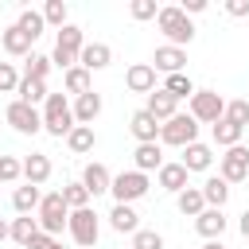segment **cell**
I'll use <instances>...</instances> for the list:
<instances>
[{
	"label": "cell",
	"instance_id": "cell-9",
	"mask_svg": "<svg viewBox=\"0 0 249 249\" xmlns=\"http://www.w3.org/2000/svg\"><path fill=\"white\" fill-rule=\"evenodd\" d=\"M218 175L226 183H241L249 179V148H226V156H218Z\"/></svg>",
	"mask_w": 249,
	"mask_h": 249
},
{
	"label": "cell",
	"instance_id": "cell-32",
	"mask_svg": "<svg viewBox=\"0 0 249 249\" xmlns=\"http://www.w3.org/2000/svg\"><path fill=\"white\" fill-rule=\"evenodd\" d=\"M19 101L23 105H39V101H47L51 93H47V82H35V78H19Z\"/></svg>",
	"mask_w": 249,
	"mask_h": 249
},
{
	"label": "cell",
	"instance_id": "cell-14",
	"mask_svg": "<svg viewBox=\"0 0 249 249\" xmlns=\"http://www.w3.org/2000/svg\"><path fill=\"white\" fill-rule=\"evenodd\" d=\"M195 230H198L206 241H218V237L226 233V214H222V210H214V206H206V210L195 218Z\"/></svg>",
	"mask_w": 249,
	"mask_h": 249
},
{
	"label": "cell",
	"instance_id": "cell-5",
	"mask_svg": "<svg viewBox=\"0 0 249 249\" xmlns=\"http://www.w3.org/2000/svg\"><path fill=\"white\" fill-rule=\"evenodd\" d=\"M70 222V206L62 202V191H54V195H43V202H39V230L43 233H62V226Z\"/></svg>",
	"mask_w": 249,
	"mask_h": 249
},
{
	"label": "cell",
	"instance_id": "cell-23",
	"mask_svg": "<svg viewBox=\"0 0 249 249\" xmlns=\"http://www.w3.org/2000/svg\"><path fill=\"white\" fill-rule=\"evenodd\" d=\"M93 144H97V132H93V124H74V132L66 136V148H70L74 156H86V152H93Z\"/></svg>",
	"mask_w": 249,
	"mask_h": 249
},
{
	"label": "cell",
	"instance_id": "cell-38",
	"mask_svg": "<svg viewBox=\"0 0 249 249\" xmlns=\"http://www.w3.org/2000/svg\"><path fill=\"white\" fill-rule=\"evenodd\" d=\"M23 175V160L16 156H0V183H16Z\"/></svg>",
	"mask_w": 249,
	"mask_h": 249
},
{
	"label": "cell",
	"instance_id": "cell-44",
	"mask_svg": "<svg viewBox=\"0 0 249 249\" xmlns=\"http://www.w3.org/2000/svg\"><path fill=\"white\" fill-rule=\"evenodd\" d=\"M54 245H58V241H54V237H51V233H35V237H31V245H27V249H54Z\"/></svg>",
	"mask_w": 249,
	"mask_h": 249
},
{
	"label": "cell",
	"instance_id": "cell-18",
	"mask_svg": "<svg viewBox=\"0 0 249 249\" xmlns=\"http://www.w3.org/2000/svg\"><path fill=\"white\" fill-rule=\"evenodd\" d=\"M179 163H183L187 171H210L214 152H210L206 144H198V140H195V144H187V148H183V160H179Z\"/></svg>",
	"mask_w": 249,
	"mask_h": 249
},
{
	"label": "cell",
	"instance_id": "cell-41",
	"mask_svg": "<svg viewBox=\"0 0 249 249\" xmlns=\"http://www.w3.org/2000/svg\"><path fill=\"white\" fill-rule=\"evenodd\" d=\"M128 16H132V19H156L160 8H156V0H132V4H128Z\"/></svg>",
	"mask_w": 249,
	"mask_h": 249
},
{
	"label": "cell",
	"instance_id": "cell-47",
	"mask_svg": "<svg viewBox=\"0 0 249 249\" xmlns=\"http://www.w3.org/2000/svg\"><path fill=\"white\" fill-rule=\"evenodd\" d=\"M8 237H12V226H8L4 218H0V241H8Z\"/></svg>",
	"mask_w": 249,
	"mask_h": 249
},
{
	"label": "cell",
	"instance_id": "cell-4",
	"mask_svg": "<svg viewBox=\"0 0 249 249\" xmlns=\"http://www.w3.org/2000/svg\"><path fill=\"white\" fill-rule=\"evenodd\" d=\"M198 124H218L222 117H226V101H222V93L218 89H195V97H191V109H187Z\"/></svg>",
	"mask_w": 249,
	"mask_h": 249
},
{
	"label": "cell",
	"instance_id": "cell-20",
	"mask_svg": "<svg viewBox=\"0 0 249 249\" xmlns=\"http://www.w3.org/2000/svg\"><path fill=\"white\" fill-rule=\"evenodd\" d=\"M132 163H136V171H160L163 167V152H160V144H136V152H132Z\"/></svg>",
	"mask_w": 249,
	"mask_h": 249
},
{
	"label": "cell",
	"instance_id": "cell-45",
	"mask_svg": "<svg viewBox=\"0 0 249 249\" xmlns=\"http://www.w3.org/2000/svg\"><path fill=\"white\" fill-rule=\"evenodd\" d=\"M179 8H183V16H198V12H206V0H183Z\"/></svg>",
	"mask_w": 249,
	"mask_h": 249
},
{
	"label": "cell",
	"instance_id": "cell-3",
	"mask_svg": "<svg viewBox=\"0 0 249 249\" xmlns=\"http://www.w3.org/2000/svg\"><path fill=\"white\" fill-rule=\"evenodd\" d=\"M198 140V121L191 113H175L171 121H163L160 128V144H171V148H187Z\"/></svg>",
	"mask_w": 249,
	"mask_h": 249
},
{
	"label": "cell",
	"instance_id": "cell-35",
	"mask_svg": "<svg viewBox=\"0 0 249 249\" xmlns=\"http://www.w3.org/2000/svg\"><path fill=\"white\" fill-rule=\"evenodd\" d=\"M163 89L179 101V97H195V82L187 78V74H167V82H163Z\"/></svg>",
	"mask_w": 249,
	"mask_h": 249
},
{
	"label": "cell",
	"instance_id": "cell-12",
	"mask_svg": "<svg viewBox=\"0 0 249 249\" xmlns=\"http://www.w3.org/2000/svg\"><path fill=\"white\" fill-rule=\"evenodd\" d=\"M109 62H113V47H109V43H86L82 54H78V66H86L89 74H93V70H105Z\"/></svg>",
	"mask_w": 249,
	"mask_h": 249
},
{
	"label": "cell",
	"instance_id": "cell-43",
	"mask_svg": "<svg viewBox=\"0 0 249 249\" xmlns=\"http://www.w3.org/2000/svg\"><path fill=\"white\" fill-rule=\"evenodd\" d=\"M226 12H230L233 19H245V16H249V0H226Z\"/></svg>",
	"mask_w": 249,
	"mask_h": 249
},
{
	"label": "cell",
	"instance_id": "cell-21",
	"mask_svg": "<svg viewBox=\"0 0 249 249\" xmlns=\"http://www.w3.org/2000/svg\"><path fill=\"white\" fill-rule=\"evenodd\" d=\"M23 179H27L31 187L47 183V179H51V160H47L43 152H31V156L23 160Z\"/></svg>",
	"mask_w": 249,
	"mask_h": 249
},
{
	"label": "cell",
	"instance_id": "cell-6",
	"mask_svg": "<svg viewBox=\"0 0 249 249\" xmlns=\"http://www.w3.org/2000/svg\"><path fill=\"white\" fill-rule=\"evenodd\" d=\"M109 195L117 198V202H124V206H132L136 198H144L148 195V175L144 171H121V175H113V187H109Z\"/></svg>",
	"mask_w": 249,
	"mask_h": 249
},
{
	"label": "cell",
	"instance_id": "cell-36",
	"mask_svg": "<svg viewBox=\"0 0 249 249\" xmlns=\"http://www.w3.org/2000/svg\"><path fill=\"white\" fill-rule=\"evenodd\" d=\"M66 16H70V12H66V4H62V0H47V4H43V19H47L51 27H58V31H62V27H66Z\"/></svg>",
	"mask_w": 249,
	"mask_h": 249
},
{
	"label": "cell",
	"instance_id": "cell-1",
	"mask_svg": "<svg viewBox=\"0 0 249 249\" xmlns=\"http://www.w3.org/2000/svg\"><path fill=\"white\" fill-rule=\"evenodd\" d=\"M74 105L66 101V93H51L47 101H43V128L51 132V136H70L74 132Z\"/></svg>",
	"mask_w": 249,
	"mask_h": 249
},
{
	"label": "cell",
	"instance_id": "cell-15",
	"mask_svg": "<svg viewBox=\"0 0 249 249\" xmlns=\"http://www.w3.org/2000/svg\"><path fill=\"white\" fill-rule=\"evenodd\" d=\"M175 105H179V101H175V97H171L167 89H152V93H148V105H144V109H148V113H152V117H156V121L163 124V121H171V117L179 113Z\"/></svg>",
	"mask_w": 249,
	"mask_h": 249
},
{
	"label": "cell",
	"instance_id": "cell-31",
	"mask_svg": "<svg viewBox=\"0 0 249 249\" xmlns=\"http://www.w3.org/2000/svg\"><path fill=\"white\" fill-rule=\"evenodd\" d=\"M241 132H245L241 124H233V121L222 117V121L214 124V144H218V148H237V144H241Z\"/></svg>",
	"mask_w": 249,
	"mask_h": 249
},
{
	"label": "cell",
	"instance_id": "cell-19",
	"mask_svg": "<svg viewBox=\"0 0 249 249\" xmlns=\"http://www.w3.org/2000/svg\"><path fill=\"white\" fill-rule=\"evenodd\" d=\"M97 117H101V93L89 89V93H82V97L74 101V121H78V124H93Z\"/></svg>",
	"mask_w": 249,
	"mask_h": 249
},
{
	"label": "cell",
	"instance_id": "cell-46",
	"mask_svg": "<svg viewBox=\"0 0 249 249\" xmlns=\"http://www.w3.org/2000/svg\"><path fill=\"white\" fill-rule=\"evenodd\" d=\"M237 230H241V237H249V210L241 214V222H237Z\"/></svg>",
	"mask_w": 249,
	"mask_h": 249
},
{
	"label": "cell",
	"instance_id": "cell-48",
	"mask_svg": "<svg viewBox=\"0 0 249 249\" xmlns=\"http://www.w3.org/2000/svg\"><path fill=\"white\" fill-rule=\"evenodd\" d=\"M202 249H226V245H222V241H206Z\"/></svg>",
	"mask_w": 249,
	"mask_h": 249
},
{
	"label": "cell",
	"instance_id": "cell-7",
	"mask_svg": "<svg viewBox=\"0 0 249 249\" xmlns=\"http://www.w3.org/2000/svg\"><path fill=\"white\" fill-rule=\"evenodd\" d=\"M66 230H70V237H74V245H97V237H101V226H97V214L86 206V210H70V222H66Z\"/></svg>",
	"mask_w": 249,
	"mask_h": 249
},
{
	"label": "cell",
	"instance_id": "cell-29",
	"mask_svg": "<svg viewBox=\"0 0 249 249\" xmlns=\"http://www.w3.org/2000/svg\"><path fill=\"white\" fill-rule=\"evenodd\" d=\"M35 233H43V230H39V218H31V214H19V218L12 222V241H16V245H23V249H27Z\"/></svg>",
	"mask_w": 249,
	"mask_h": 249
},
{
	"label": "cell",
	"instance_id": "cell-26",
	"mask_svg": "<svg viewBox=\"0 0 249 249\" xmlns=\"http://www.w3.org/2000/svg\"><path fill=\"white\" fill-rule=\"evenodd\" d=\"M202 198H206V206L222 210V206H226V198H230V183H226L222 175H210V179L202 183Z\"/></svg>",
	"mask_w": 249,
	"mask_h": 249
},
{
	"label": "cell",
	"instance_id": "cell-25",
	"mask_svg": "<svg viewBox=\"0 0 249 249\" xmlns=\"http://www.w3.org/2000/svg\"><path fill=\"white\" fill-rule=\"evenodd\" d=\"M109 226H113L117 233H136V230H140V214H136L132 206L117 202V206H113V214H109Z\"/></svg>",
	"mask_w": 249,
	"mask_h": 249
},
{
	"label": "cell",
	"instance_id": "cell-27",
	"mask_svg": "<svg viewBox=\"0 0 249 249\" xmlns=\"http://www.w3.org/2000/svg\"><path fill=\"white\" fill-rule=\"evenodd\" d=\"M82 47H86V35H82V27H74V23H66V27L58 31V39H54V51H66V54H82Z\"/></svg>",
	"mask_w": 249,
	"mask_h": 249
},
{
	"label": "cell",
	"instance_id": "cell-17",
	"mask_svg": "<svg viewBox=\"0 0 249 249\" xmlns=\"http://www.w3.org/2000/svg\"><path fill=\"white\" fill-rule=\"evenodd\" d=\"M187 175H191V171H187L183 163H163V167L156 171L160 187H163V191H171V195H179V191H187V187H191V183H187Z\"/></svg>",
	"mask_w": 249,
	"mask_h": 249
},
{
	"label": "cell",
	"instance_id": "cell-40",
	"mask_svg": "<svg viewBox=\"0 0 249 249\" xmlns=\"http://www.w3.org/2000/svg\"><path fill=\"white\" fill-rule=\"evenodd\" d=\"M132 249H163V237L156 230H136L132 233Z\"/></svg>",
	"mask_w": 249,
	"mask_h": 249
},
{
	"label": "cell",
	"instance_id": "cell-30",
	"mask_svg": "<svg viewBox=\"0 0 249 249\" xmlns=\"http://www.w3.org/2000/svg\"><path fill=\"white\" fill-rule=\"evenodd\" d=\"M16 27H19V31H23V35L35 43V39L43 35L47 19H43V12H35V8H23V12H19V19H16Z\"/></svg>",
	"mask_w": 249,
	"mask_h": 249
},
{
	"label": "cell",
	"instance_id": "cell-28",
	"mask_svg": "<svg viewBox=\"0 0 249 249\" xmlns=\"http://www.w3.org/2000/svg\"><path fill=\"white\" fill-rule=\"evenodd\" d=\"M39 202H43V195H39V187H16L12 191V206H16V214H31V210H39Z\"/></svg>",
	"mask_w": 249,
	"mask_h": 249
},
{
	"label": "cell",
	"instance_id": "cell-42",
	"mask_svg": "<svg viewBox=\"0 0 249 249\" xmlns=\"http://www.w3.org/2000/svg\"><path fill=\"white\" fill-rule=\"evenodd\" d=\"M12 89H19V74L12 62H0V93H12Z\"/></svg>",
	"mask_w": 249,
	"mask_h": 249
},
{
	"label": "cell",
	"instance_id": "cell-22",
	"mask_svg": "<svg viewBox=\"0 0 249 249\" xmlns=\"http://www.w3.org/2000/svg\"><path fill=\"white\" fill-rule=\"evenodd\" d=\"M0 47H4L12 58H23V54L31 51V39H27V35L12 23V27H4V31H0Z\"/></svg>",
	"mask_w": 249,
	"mask_h": 249
},
{
	"label": "cell",
	"instance_id": "cell-37",
	"mask_svg": "<svg viewBox=\"0 0 249 249\" xmlns=\"http://www.w3.org/2000/svg\"><path fill=\"white\" fill-rule=\"evenodd\" d=\"M51 66H54V62H51L47 54H31V58H27V74H23V78H35V82H47V74H51Z\"/></svg>",
	"mask_w": 249,
	"mask_h": 249
},
{
	"label": "cell",
	"instance_id": "cell-16",
	"mask_svg": "<svg viewBox=\"0 0 249 249\" xmlns=\"http://www.w3.org/2000/svg\"><path fill=\"white\" fill-rule=\"evenodd\" d=\"M82 183H86V191L97 198V195H105V191L113 187V175H109V167H105V163H86Z\"/></svg>",
	"mask_w": 249,
	"mask_h": 249
},
{
	"label": "cell",
	"instance_id": "cell-11",
	"mask_svg": "<svg viewBox=\"0 0 249 249\" xmlns=\"http://www.w3.org/2000/svg\"><path fill=\"white\" fill-rule=\"evenodd\" d=\"M152 66H156V70H163V74H183V66H187V51H183V47L163 43V47H156Z\"/></svg>",
	"mask_w": 249,
	"mask_h": 249
},
{
	"label": "cell",
	"instance_id": "cell-2",
	"mask_svg": "<svg viewBox=\"0 0 249 249\" xmlns=\"http://www.w3.org/2000/svg\"><path fill=\"white\" fill-rule=\"evenodd\" d=\"M156 23H160V31L167 35V43L171 47H187L191 39H195V23H191V16H183V8H160V16H156Z\"/></svg>",
	"mask_w": 249,
	"mask_h": 249
},
{
	"label": "cell",
	"instance_id": "cell-33",
	"mask_svg": "<svg viewBox=\"0 0 249 249\" xmlns=\"http://www.w3.org/2000/svg\"><path fill=\"white\" fill-rule=\"evenodd\" d=\"M62 86H66V93H74V97H82V93H89V89H93V86H89V70H86V66H74V70H66Z\"/></svg>",
	"mask_w": 249,
	"mask_h": 249
},
{
	"label": "cell",
	"instance_id": "cell-24",
	"mask_svg": "<svg viewBox=\"0 0 249 249\" xmlns=\"http://www.w3.org/2000/svg\"><path fill=\"white\" fill-rule=\"evenodd\" d=\"M175 206H179V214H187V218H198V214L206 210L202 187H187V191H179V195H175Z\"/></svg>",
	"mask_w": 249,
	"mask_h": 249
},
{
	"label": "cell",
	"instance_id": "cell-34",
	"mask_svg": "<svg viewBox=\"0 0 249 249\" xmlns=\"http://www.w3.org/2000/svg\"><path fill=\"white\" fill-rule=\"evenodd\" d=\"M89 198H93V195L86 191V183H66V187H62V202H66L70 210H86Z\"/></svg>",
	"mask_w": 249,
	"mask_h": 249
},
{
	"label": "cell",
	"instance_id": "cell-8",
	"mask_svg": "<svg viewBox=\"0 0 249 249\" xmlns=\"http://www.w3.org/2000/svg\"><path fill=\"white\" fill-rule=\"evenodd\" d=\"M4 117H8V124H12L16 132H23V136H35V132L43 128V113H39L35 105H23L19 97L4 109Z\"/></svg>",
	"mask_w": 249,
	"mask_h": 249
},
{
	"label": "cell",
	"instance_id": "cell-39",
	"mask_svg": "<svg viewBox=\"0 0 249 249\" xmlns=\"http://www.w3.org/2000/svg\"><path fill=\"white\" fill-rule=\"evenodd\" d=\"M226 121H233V124L245 128L249 124V101H241V97L237 101H226Z\"/></svg>",
	"mask_w": 249,
	"mask_h": 249
},
{
	"label": "cell",
	"instance_id": "cell-10",
	"mask_svg": "<svg viewBox=\"0 0 249 249\" xmlns=\"http://www.w3.org/2000/svg\"><path fill=\"white\" fill-rule=\"evenodd\" d=\"M160 128H163V124H160L148 109H136V113L128 117V132L136 136V144H156V140H160Z\"/></svg>",
	"mask_w": 249,
	"mask_h": 249
},
{
	"label": "cell",
	"instance_id": "cell-13",
	"mask_svg": "<svg viewBox=\"0 0 249 249\" xmlns=\"http://www.w3.org/2000/svg\"><path fill=\"white\" fill-rule=\"evenodd\" d=\"M124 86H128L132 93H152V89H156V66H152V62H136V66H128Z\"/></svg>",
	"mask_w": 249,
	"mask_h": 249
}]
</instances>
